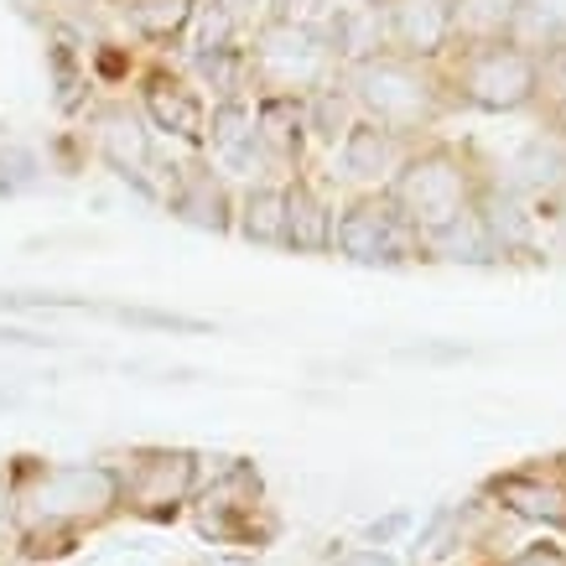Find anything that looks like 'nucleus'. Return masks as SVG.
Returning a JSON list of instances; mask_svg holds the SVG:
<instances>
[{
  "instance_id": "9d476101",
  "label": "nucleus",
  "mask_w": 566,
  "mask_h": 566,
  "mask_svg": "<svg viewBox=\"0 0 566 566\" xmlns=\"http://www.w3.org/2000/svg\"><path fill=\"white\" fill-rule=\"evenodd\" d=\"M172 208L192 223H213V229L229 223V213H223V188L213 182V172H203V167L182 172V182H177V192H172Z\"/></svg>"
},
{
  "instance_id": "9b49d317",
  "label": "nucleus",
  "mask_w": 566,
  "mask_h": 566,
  "mask_svg": "<svg viewBox=\"0 0 566 566\" xmlns=\"http://www.w3.org/2000/svg\"><path fill=\"white\" fill-rule=\"evenodd\" d=\"M240 229L260 244H286V192L281 188H255L240 203Z\"/></svg>"
},
{
  "instance_id": "4468645a",
  "label": "nucleus",
  "mask_w": 566,
  "mask_h": 566,
  "mask_svg": "<svg viewBox=\"0 0 566 566\" xmlns=\"http://www.w3.org/2000/svg\"><path fill=\"white\" fill-rule=\"evenodd\" d=\"M510 566H562V556L556 551H546V546H535V551H525L520 562H510Z\"/></svg>"
},
{
  "instance_id": "f03ea898",
  "label": "nucleus",
  "mask_w": 566,
  "mask_h": 566,
  "mask_svg": "<svg viewBox=\"0 0 566 566\" xmlns=\"http://www.w3.org/2000/svg\"><path fill=\"white\" fill-rule=\"evenodd\" d=\"M390 203L400 208V219L411 223L416 234L421 229H447L463 213V172H452L437 156H427V161L416 156L390 182Z\"/></svg>"
},
{
  "instance_id": "ddd939ff",
  "label": "nucleus",
  "mask_w": 566,
  "mask_h": 566,
  "mask_svg": "<svg viewBox=\"0 0 566 566\" xmlns=\"http://www.w3.org/2000/svg\"><path fill=\"white\" fill-rule=\"evenodd\" d=\"M499 499H504L510 510H520V515H531V520H566V494L562 489H551V483H541V479L499 483Z\"/></svg>"
},
{
  "instance_id": "1a4fd4ad",
  "label": "nucleus",
  "mask_w": 566,
  "mask_h": 566,
  "mask_svg": "<svg viewBox=\"0 0 566 566\" xmlns=\"http://www.w3.org/2000/svg\"><path fill=\"white\" fill-rule=\"evenodd\" d=\"M333 240V213L307 188H286V244L296 250H323Z\"/></svg>"
},
{
  "instance_id": "39448f33",
  "label": "nucleus",
  "mask_w": 566,
  "mask_h": 566,
  "mask_svg": "<svg viewBox=\"0 0 566 566\" xmlns=\"http://www.w3.org/2000/svg\"><path fill=\"white\" fill-rule=\"evenodd\" d=\"M452 32V6L442 0H395L390 6V48H400L406 57L437 52Z\"/></svg>"
},
{
  "instance_id": "0eeeda50",
  "label": "nucleus",
  "mask_w": 566,
  "mask_h": 566,
  "mask_svg": "<svg viewBox=\"0 0 566 566\" xmlns=\"http://www.w3.org/2000/svg\"><path fill=\"white\" fill-rule=\"evenodd\" d=\"M146 109H151L156 130H172V136H182V140L203 136V99H198L182 78H151Z\"/></svg>"
},
{
  "instance_id": "f257e3e1",
  "label": "nucleus",
  "mask_w": 566,
  "mask_h": 566,
  "mask_svg": "<svg viewBox=\"0 0 566 566\" xmlns=\"http://www.w3.org/2000/svg\"><path fill=\"white\" fill-rule=\"evenodd\" d=\"M354 84H359V104L369 109V120L385 125L390 136L416 130L421 115H427V84H421V69L406 63V57H395V52L364 57L359 73H354Z\"/></svg>"
},
{
  "instance_id": "423d86ee",
  "label": "nucleus",
  "mask_w": 566,
  "mask_h": 566,
  "mask_svg": "<svg viewBox=\"0 0 566 566\" xmlns=\"http://www.w3.org/2000/svg\"><path fill=\"white\" fill-rule=\"evenodd\" d=\"M400 167L395 156V136L375 120H354L344 130V172L354 182H385V177Z\"/></svg>"
},
{
  "instance_id": "6e6552de",
  "label": "nucleus",
  "mask_w": 566,
  "mask_h": 566,
  "mask_svg": "<svg viewBox=\"0 0 566 566\" xmlns=\"http://www.w3.org/2000/svg\"><path fill=\"white\" fill-rule=\"evenodd\" d=\"M94 125H99V146L109 151V161H115L120 172H146L151 136H146V125H140L130 109H104V115H94Z\"/></svg>"
},
{
  "instance_id": "f8f14e48",
  "label": "nucleus",
  "mask_w": 566,
  "mask_h": 566,
  "mask_svg": "<svg viewBox=\"0 0 566 566\" xmlns=\"http://www.w3.org/2000/svg\"><path fill=\"white\" fill-rule=\"evenodd\" d=\"M192 17H198L192 0H136V6H130V21H136L151 42H172V36H182L192 27Z\"/></svg>"
},
{
  "instance_id": "7ed1b4c3",
  "label": "nucleus",
  "mask_w": 566,
  "mask_h": 566,
  "mask_svg": "<svg viewBox=\"0 0 566 566\" xmlns=\"http://www.w3.org/2000/svg\"><path fill=\"white\" fill-rule=\"evenodd\" d=\"M36 525H78L120 504V479L109 468H48L36 479Z\"/></svg>"
},
{
  "instance_id": "2eb2a0df",
  "label": "nucleus",
  "mask_w": 566,
  "mask_h": 566,
  "mask_svg": "<svg viewBox=\"0 0 566 566\" xmlns=\"http://www.w3.org/2000/svg\"><path fill=\"white\" fill-rule=\"evenodd\" d=\"M338 566H390L379 551H359V556H348V562H338Z\"/></svg>"
},
{
  "instance_id": "20e7f679",
  "label": "nucleus",
  "mask_w": 566,
  "mask_h": 566,
  "mask_svg": "<svg viewBox=\"0 0 566 566\" xmlns=\"http://www.w3.org/2000/svg\"><path fill=\"white\" fill-rule=\"evenodd\" d=\"M192 479H198V458H188V452H146L120 479V504H130L140 515H167L192 494Z\"/></svg>"
}]
</instances>
